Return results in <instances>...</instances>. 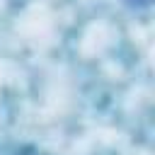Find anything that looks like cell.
<instances>
[{
    "label": "cell",
    "instance_id": "cell-1",
    "mask_svg": "<svg viewBox=\"0 0 155 155\" xmlns=\"http://www.w3.org/2000/svg\"><path fill=\"white\" fill-rule=\"evenodd\" d=\"M128 2H131V5H148L150 0H128Z\"/></svg>",
    "mask_w": 155,
    "mask_h": 155
}]
</instances>
